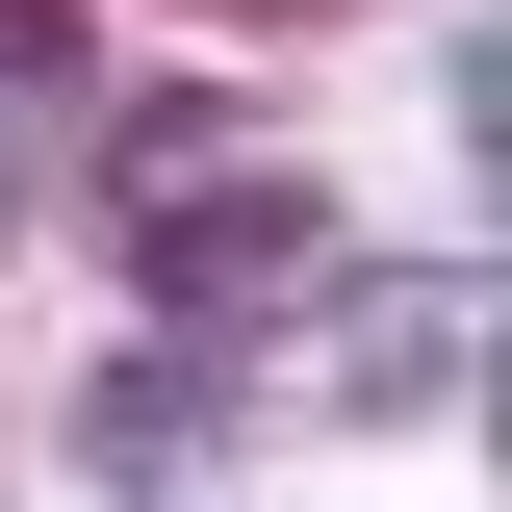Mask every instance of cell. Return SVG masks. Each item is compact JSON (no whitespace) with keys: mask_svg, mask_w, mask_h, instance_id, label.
<instances>
[{"mask_svg":"<svg viewBox=\"0 0 512 512\" xmlns=\"http://www.w3.org/2000/svg\"><path fill=\"white\" fill-rule=\"evenodd\" d=\"M128 180H154V205H128L154 333H231V308H308V282H333V205L282 180V154H231L205 103H154V128H128Z\"/></svg>","mask_w":512,"mask_h":512,"instance_id":"6da1fadb","label":"cell"},{"mask_svg":"<svg viewBox=\"0 0 512 512\" xmlns=\"http://www.w3.org/2000/svg\"><path fill=\"white\" fill-rule=\"evenodd\" d=\"M77 461H103L128 512H180L205 461H231V384H205L180 333H154V359H103V384H77Z\"/></svg>","mask_w":512,"mask_h":512,"instance_id":"7a4b0ae2","label":"cell"},{"mask_svg":"<svg viewBox=\"0 0 512 512\" xmlns=\"http://www.w3.org/2000/svg\"><path fill=\"white\" fill-rule=\"evenodd\" d=\"M77 154V0H0V205H52Z\"/></svg>","mask_w":512,"mask_h":512,"instance_id":"3957f363","label":"cell"},{"mask_svg":"<svg viewBox=\"0 0 512 512\" xmlns=\"http://www.w3.org/2000/svg\"><path fill=\"white\" fill-rule=\"evenodd\" d=\"M461 359V282H333V410H410Z\"/></svg>","mask_w":512,"mask_h":512,"instance_id":"277c9868","label":"cell"},{"mask_svg":"<svg viewBox=\"0 0 512 512\" xmlns=\"http://www.w3.org/2000/svg\"><path fill=\"white\" fill-rule=\"evenodd\" d=\"M461 128H487V205H512V26L461 52Z\"/></svg>","mask_w":512,"mask_h":512,"instance_id":"5b68a950","label":"cell"},{"mask_svg":"<svg viewBox=\"0 0 512 512\" xmlns=\"http://www.w3.org/2000/svg\"><path fill=\"white\" fill-rule=\"evenodd\" d=\"M487 461H512V333H487Z\"/></svg>","mask_w":512,"mask_h":512,"instance_id":"8992f818","label":"cell"}]
</instances>
